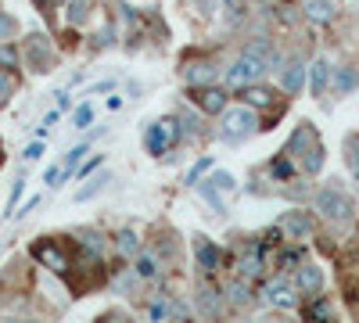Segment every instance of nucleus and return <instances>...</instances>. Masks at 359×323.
<instances>
[{"mask_svg":"<svg viewBox=\"0 0 359 323\" xmlns=\"http://www.w3.org/2000/svg\"><path fill=\"white\" fill-rule=\"evenodd\" d=\"M219 115H223V119H219V137H223L226 144H241V140H248V137L259 130V115H255L248 104L223 108Z\"/></svg>","mask_w":359,"mask_h":323,"instance_id":"f257e3e1","label":"nucleus"},{"mask_svg":"<svg viewBox=\"0 0 359 323\" xmlns=\"http://www.w3.org/2000/svg\"><path fill=\"white\" fill-rule=\"evenodd\" d=\"M316 212L327 216L331 223H345V219H352L355 205H352V198L341 194L338 187H323V191L316 194Z\"/></svg>","mask_w":359,"mask_h":323,"instance_id":"f03ea898","label":"nucleus"},{"mask_svg":"<svg viewBox=\"0 0 359 323\" xmlns=\"http://www.w3.org/2000/svg\"><path fill=\"white\" fill-rule=\"evenodd\" d=\"M180 137H184V130H180V119H158L155 126H147L144 148H147V155H165Z\"/></svg>","mask_w":359,"mask_h":323,"instance_id":"7ed1b4c3","label":"nucleus"},{"mask_svg":"<svg viewBox=\"0 0 359 323\" xmlns=\"http://www.w3.org/2000/svg\"><path fill=\"white\" fill-rule=\"evenodd\" d=\"M33 259L40 262L43 270H50V273H57V277H69L72 273V259H69V252L57 245V241H40V245H33Z\"/></svg>","mask_w":359,"mask_h":323,"instance_id":"20e7f679","label":"nucleus"},{"mask_svg":"<svg viewBox=\"0 0 359 323\" xmlns=\"http://www.w3.org/2000/svg\"><path fill=\"white\" fill-rule=\"evenodd\" d=\"M262 72H266V62L245 50V54L226 69V83H230V86H252L255 79H262Z\"/></svg>","mask_w":359,"mask_h":323,"instance_id":"39448f33","label":"nucleus"},{"mask_svg":"<svg viewBox=\"0 0 359 323\" xmlns=\"http://www.w3.org/2000/svg\"><path fill=\"white\" fill-rule=\"evenodd\" d=\"M54 57H57V50L50 47V40L43 33H33V36L25 40V62H29V69H33V72H50L54 69Z\"/></svg>","mask_w":359,"mask_h":323,"instance_id":"423d86ee","label":"nucleus"},{"mask_svg":"<svg viewBox=\"0 0 359 323\" xmlns=\"http://www.w3.org/2000/svg\"><path fill=\"white\" fill-rule=\"evenodd\" d=\"M194 305H198V312L205 316V319H223V295H219V291L212 287V284H201L198 291H194Z\"/></svg>","mask_w":359,"mask_h":323,"instance_id":"0eeeda50","label":"nucleus"},{"mask_svg":"<svg viewBox=\"0 0 359 323\" xmlns=\"http://www.w3.org/2000/svg\"><path fill=\"white\" fill-rule=\"evenodd\" d=\"M259 298L273 302L277 309H294V291L287 287V280H284V277H273V280H266V284L259 287Z\"/></svg>","mask_w":359,"mask_h":323,"instance_id":"6e6552de","label":"nucleus"},{"mask_svg":"<svg viewBox=\"0 0 359 323\" xmlns=\"http://www.w3.org/2000/svg\"><path fill=\"white\" fill-rule=\"evenodd\" d=\"M191 97H194V104L205 115H219L226 108V90H219V86H212V83H208V86H194Z\"/></svg>","mask_w":359,"mask_h":323,"instance_id":"1a4fd4ad","label":"nucleus"},{"mask_svg":"<svg viewBox=\"0 0 359 323\" xmlns=\"http://www.w3.org/2000/svg\"><path fill=\"white\" fill-rule=\"evenodd\" d=\"M280 230L287 233V238L302 241V238H309V233H313V216H309V212H302V209L284 212V216H280Z\"/></svg>","mask_w":359,"mask_h":323,"instance_id":"9d476101","label":"nucleus"},{"mask_svg":"<svg viewBox=\"0 0 359 323\" xmlns=\"http://www.w3.org/2000/svg\"><path fill=\"white\" fill-rule=\"evenodd\" d=\"M316 144H320V140H316V130H313L309 123H302V126H298V130L291 133V140H287V158H291V155L302 158L306 151H313V148H316Z\"/></svg>","mask_w":359,"mask_h":323,"instance_id":"9b49d317","label":"nucleus"},{"mask_svg":"<svg viewBox=\"0 0 359 323\" xmlns=\"http://www.w3.org/2000/svg\"><path fill=\"white\" fill-rule=\"evenodd\" d=\"M194 259H198V266H201L205 273H216V270H219V248H216V241L194 238Z\"/></svg>","mask_w":359,"mask_h":323,"instance_id":"f8f14e48","label":"nucleus"},{"mask_svg":"<svg viewBox=\"0 0 359 323\" xmlns=\"http://www.w3.org/2000/svg\"><path fill=\"white\" fill-rule=\"evenodd\" d=\"M237 273H241V280L262 277V248H259V245H248V248H245V255L237 259Z\"/></svg>","mask_w":359,"mask_h":323,"instance_id":"ddd939ff","label":"nucleus"},{"mask_svg":"<svg viewBox=\"0 0 359 323\" xmlns=\"http://www.w3.org/2000/svg\"><path fill=\"white\" fill-rule=\"evenodd\" d=\"M320 284H323V270H320V266H298L294 287L302 291V295H313V291H320Z\"/></svg>","mask_w":359,"mask_h":323,"instance_id":"4468645a","label":"nucleus"},{"mask_svg":"<svg viewBox=\"0 0 359 323\" xmlns=\"http://www.w3.org/2000/svg\"><path fill=\"white\" fill-rule=\"evenodd\" d=\"M184 79L191 83V86H208L216 79V69H212V62H191L187 69H184Z\"/></svg>","mask_w":359,"mask_h":323,"instance_id":"2eb2a0df","label":"nucleus"},{"mask_svg":"<svg viewBox=\"0 0 359 323\" xmlns=\"http://www.w3.org/2000/svg\"><path fill=\"white\" fill-rule=\"evenodd\" d=\"M280 86H284L287 94H298V90L306 86V65H302V62H291V65L284 69V76H280Z\"/></svg>","mask_w":359,"mask_h":323,"instance_id":"dca6fc26","label":"nucleus"},{"mask_svg":"<svg viewBox=\"0 0 359 323\" xmlns=\"http://www.w3.org/2000/svg\"><path fill=\"white\" fill-rule=\"evenodd\" d=\"M162 266H158V255L155 252H137V277L140 280H158Z\"/></svg>","mask_w":359,"mask_h":323,"instance_id":"f3484780","label":"nucleus"},{"mask_svg":"<svg viewBox=\"0 0 359 323\" xmlns=\"http://www.w3.org/2000/svg\"><path fill=\"white\" fill-rule=\"evenodd\" d=\"M334 11H338L334 0H309V4H306V18H309V22H320V25L331 22Z\"/></svg>","mask_w":359,"mask_h":323,"instance_id":"a211bd4d","label":"nucleus"},{"mask_svg":"<svg viewBox=\"0 0 359 323\" xmlns=\"http://www.w3.org/2000/svg\"><path fill=\"white\" fill-rule=\"evenodd\" d=\"M241 97L248 108H266V104H273V90H266V86H241Z\"/></svg>","mask_w":359,"mask_h":323,"instance_id":"6ab92c4d","label":"nucleus"},{"mask_svg":"<svg viewBox=\"0 0 359 323\" xmlns=\"http://www.w3.org/2000/svg\"><path fill=\"white\" fill-rule=\"evenodd\" d=\"M223 298H226L230 305L241 309V305H248V302H252V291H248V284H245V280H233V284H226Z\"/></svg>","mask_w":359,"mask_h":323,"instance_id":"aec40b11","label":"nucleus"},{"mask_svg":"<svg viewBox=\"0 0 359 323\" xmlns=\"http://www.w3.org/2000/svg\"><path fill=\"white\" fill-rule=\"evenodd\" d=\"M115 252L118 255H137L140 252V238H137V230H118V238H115Z\"/></svg>","mask_w":359,"mask_h":323,"instance_id":"412c9836","label":"nucleus"},{"mask_svg":"<svg viewBox=\"0 0 359 323\" xmlns=\"http://www.w3.org/2000/svg\"><path fill=\"white\" fill-rule=\"evenodd\" d=\"M309 76H313V94L320 97V94L327 90V76H331V65H327L323 57H320V62H313V65H309Z\"/></svg>","mask_w":359,"mask_h":323,"instance_id":"4be33fe9","label":"nucleus"},{"mask_svg":"<svg viewBox=\"0 0 359 323\" xmlns=\"http://www.w3.org/2000/svg\"><path fill=\"white\" fill-rule=\"evenodd\" d=\"M79 245H83V252L86 255H101V248H104V238H101V233L97 230H79Z\"/></svg>","mask_w":359,"mask_h":323,"instance_id":"5701e85b","label":"nucleus"},{"mask_svg":"<svg viewBox=\"0 0 359 323\" xmlns=\"http://www.w3.org/2000/svg\"><path fill=\"white\" fill-rule=\"evenodd\" d=\"M359 86V72H352V69H338L334 72V90L338 94H348V90H355Z\"/></svg>","mask_w":359,"mask_h":323,"instance_id":"b1692460","label":"nucleus"},{"mask_svg":"<svg viewBox=\"0 0 359 323\" xmlns=\"http://www.w3.org/2000/svg\"><path fill=\"white\" fill-rule=\"evenodd\" d=\"M194 187H198V194H201V198H205L208 205H212V212H219V216L226 212V205H223V198H219V191H216L212 184H208V180H205V184H194Z\"/></svg>","mask_w":359,"mask_h":323,"instance_id":"393cba45","label":"nucleus"},{"mask_svg":"<svg viewBox=\"0 0 359 323\" xmlns=\"http://www.w3.org/2000/svg\"><path fill=\"white\" fill-rule=\"evenodd\" d=\"M345 162H348L352 176H359V133H348L345 137Z\"/></svg>","mask_w":359,"mask_h":323,"instance_id":"a878e982","label":"nucleus"},{"mask_svg":"<svg viewBox=\"0 0 359 323\" xmlns=\"http://www.w3.org/2000/svg\"><path fill=\"white\" fill-rule=\"evenodd\" d=\"M323 319H331V302L316 298V302L306 309V323H323Z\"/></svg>","mask_w":359,"mask_h":323,"instance_id":"bb28decb","label":"nucleus"},{"mask_svg":"<svg viewBox=\"0 0 359 323\" xmlns=\"http://www.w3.org/2000/svg\"><path fill=\"white\" fill-rule=\"evenodd\" d=\"M108 184H111V176H108V172H101L97 180H90V187L76 191V201H86V198H94V194H101V191H104Z\"/></svg>","mask_w":359,"mask_h":323,"instance_id":"cd10ccee","label":"nucleus"},{"mask_svg":"<svg viewBox=\"0 0 359 323\" xmlns=\"http://www.w3.org/2000/svg\"><path fill=\"white\" fill-rule=\"evenodd\" d=\"M302 169H306L309 176L323 169V144H316V148H313V151H306V155H302Z\"/></svg>","mask_w":359,"mask_h":323,"instance_id":"c85d7f7f","label":"nucleus"},{"mask_svg":"<svg viewBox=\"0 0 359 323\" xmlns=\"http://www.w3.org/2000/svg\"><path fill=\"white\" fill-rule=\"evenodd\" d=\"M86 18H90V0H69V22L83 25Z\"/></svg>","mask_w":359,"mask_h":323,"instance_id":"c756f323","label":"nucleus"},{"mask_svg":"<svg viewBox=\"0 0 359 323\" xmlns=\"http://www.w3.org/2000/svg\"><path fill=\"white\" fill-rule=\"evenodd\" d=\"M165 312H169V295H158V298H151V305H147V319H151V323H158Z\"/></svg>","mask_w":359,"mask_h":323,"instance_id":"7c9ffc66","label":"nucleus"},{"mask_svg":"<svg viewBox=\"0 0 359 323\" xmlns=\"http://www.w3.org/2000/svg\"><path fill=\"white\" fill-rule=\"evenodd\" d=\"M86 151H90V144H79V148H72V151L65 155V172H62V176H72L76 165H79V158H83Z\"/></svg>","mask_w":359,"mask_h":323,"instance_id":"2f4dec72","label":"nucleus"},{"mask_svg":"<svg viewBox=\"0 0 359 323\" xmlns=\"http://www.w3.org/2000/svg\"><path fill=\"white\" fill-rule=\"evenodd\" d=\"M208 169H212V158H208V155H205V158H198V162H194V169H191V172H187V184H191V187H194V184H198V180H201V176H205V172H208Z\"/></svg>","mask_w":359,"mask_h":323,"instance_id":"473e14b6","label":"nucleus"},{"mask_svg":"<svg viewBox=\"0 0 359 323\" xmlns=\"http://www.w3.org/2000/svg\"><path fill=\"white\" fill-rule=\"evenodd\" d=\"M0 65H4V69H18V50L11 43H0Z\"/></svg>","mask_w":359,"mask_h":323,"instance_id":"72a5a7b5","label":"nucleus"},{"mask_svg":"<svg viewBox=\"0 0 359 323\" xmlns=\"http://www.w3.org/2000/svg\"><path fill=\"white\" fill-rule=\"evenodd\" d=\"M94 119V104H79L76 108V115H72V123H76V130H86V123Z\"/></svg>","mask_w":359,"mask_h":323,"instance_id":"f704fd0d","label":"nucleus"},{"mask_svg":"<svg viewBox=\"0 0 359 323\" xmlns=\"http://www.w3.org/2000/svg\"><path fill=\"white\" fill-rule=\"evenodd\" d=\"M269 172H273V176H277V180H287V176L294 172V165H291V158L284 155V158H277L273 165H269Z\"/></svg>","mask_w":359,"mask_h":323,"instance_id":"c9c22d12","label":"nucleus"},{"mask_svg":"<svg viewBox=\"0 0 359 323\" xmlns=\"http://www.w3.org/2000/svg\"><path fill=\"white\" fill-rule=\"evenodd\" d=\"M11 94H15V79H11L8 72H0V108L11 101Z\"/></svg>","mask_w":359,"mask_h":323,"instance_id":"e433bc0d","label":"nucleus"},{"mask_svg":"<svg viewBox=\"0 0 359 323\" xmlns=\"http://www.w3.org/2000/svg\"><path fill=\"white\" fill-rule=\"evenodd\" d=\"M15 29H18V22H15L11 15H4V11H0V40L8 43V36H15Z\"/></svg>","mask_w":359,"mask_h":323,"instance_id":"4c0bfd02","label":"nucleus"},{"mask_svg":"<svg viewBox=\"0 0 359 323\" xmlns=\"http://www.w3.org/2000/svg\"><path fill=\"white\" fill-rule=\"evenodd\" d=\"M208 184H212L216 191H233V187H237V180H233V176H230V172H216V176H212V180H208Z\"/></svg>","mask_w":359,"mask_h":323,"instance_id":"58836bf2","label":"nucleus"},{"mask_svg":"<svg viewBox=\"0 0 359 323\" xmlns=\"http://www.w3.org/2000/svg\"><path fill=\"white\" fill-rule=\"evenodd\" d=\"M22 191H25V180L18 176V180L11 184V198H8V212H4V216H11V209H15V205H18V198H22Z\"/></svg>","mask_w":359,"mask_h":323,"instance_id":"ea45409f","label":"nucleus"},{"mask_svg":"<svg viewBox=\"0 0 359 323\" xmlns=\"http://www.w3.org/2000/svg\"><path fill=\"white\" fill-rule=\"evenodd\" d=\"M22 155H25V162H36V158L43 155V144H40V140H33V144H29V148H25Z\"/></svg>","mask_w":359,"mask_h":323,"instance_id":"a19ab883","label":"nucleus"},{"mask_svg":"<svg viewBox=\"0 0 359 323\" xmlns=\"http://www.w3.org/2000/svg\"><path fill=\"white\" fill-rule=\"evenodd\" d=\"M111 36H115V33H111V25H104L101 33H97V43H94V47H108V43H111Z\"/></svg>","mask_w":359,"mask_h":323,"instance_id":"79ce46f5","label":"nucleus"},{"mask_svg":"<svg viewBox=\"0 0 359 323\" xmlns=\"http://www.w3.org/2000/svg\"><path fill=\"white\" fill-rule=\"evenodd\" d=\"M298 259H302V252H298V248H294V252H284V259H280V266H294Z\"/></svg>","mask_w":359,"mask_h":323,"instance_id":"37998d69","label":"nucleus"},{"mask_svg":"<svg viewBox=\"0 0 359 323\" xmlns=\"http://www.w3.org/2000/svg\"><path fill=\"white\" fill-rule=\"evenodd\" d=\"M115 287H123V291H130V287H133V277H130V273H118V277H115Z\"/></svg>","mask_w":359,"mask_h":323,"instance_id":"c03bdc74","label":"nucleus"},{"mask_svg":"<svg viewBox=\"0 0 359 323\" xmlns=\"http://www.w3.org/2000/svg\"><path fill=\"white\" fill-rule=\"evenodd\" d=\"M101 162H104V158H101V155H94V158H90V162H86V165L79 169V176H90V169H97Z\"/></svg>","mask_w":359,"mask_h":323,"instance_id":"a18cd8bd","label":"nucleus"},{"mask_svg":"<svg viewBox=\"0 0 359 323\" xmlns=\"http://www.w3.org/2000/svg\"><path fill=\"white\" fill-rule=\"evenodd\" d=\"M104 90H111V83H108V79H104V83H97V86H90L86 97H90V94H104Z\"/></svg>","mask_w":359,"mask_h":323,"instance_id":"49530a36","label":"nucleus"},{"mask_svg":"<svg viewBox=\"0 0 359 323\" xmlns=\"http://www.w3.org/2000/svg\"><path fill=\"white\" fill-rule=\"evenodd\" d=\"M97 323H126V319H123V316H118V312H104V316H101Z\"/></svg>","mask_w":359,"mask_h":323,"instance_id":"de8ad7c7","label":"nucleus"},{"mask_svg":"<svg viewBox=\"0 0 359 323\" xmlns=\"http://www.w3.org/2000/svg\"><path fill=\"white\" fill-rule=\"evenodd\" d=\"M72 108V101H69V94H57V111H69Z\"/></svg>","mask_w":359,"mask_h":323,"instance_id":"09e8293b","label":"nucleus"},{"mask_svg":"<svg viewBox=\"0 0 359 323\" xmlns=\"http://www.w3.org/2000/svg\"><path fill=\"white\" fill-rule=\"evenodd\" d=\"M36 8H40L43 15H50V11H54V0H36Z\"/></svg>","mask_w":359,"mask_h":323,"instance_id":"8fccbe9b","label":"nucleus"},{"mask_svg":"<svg viewBox=\"0 0 359 323\" xmlns=\"http://www.w3.org/2000/svg\"><path fill=\"white\" fill-rule=\"evenodd\" d=\"M57 176H62V169H57V165H54V169H47V184H57Z\"/></svg>","mask_w":359,"mask_h":323,"instance_id":"3c124183","label":"nucleus"},{"mask_svg":"<svg viewBox=\"0 0 359 323\" xmlns=\"http://www.w3.org/2000/svg\"><path fill=\"white\" fill-rule=\"evenodd\" d=\"M355 238H359V223H355Z\"/></svg>","mask_w":359,"mask_h":323,"instance_id":"603ef678","label":"nucleus"},{"mask_svg":"<svg viewBox=\"0 0 359 323\" xmlns=\"http://www.w3.org/2000/svg\"><path fill=\"white\" fill-rule=\"evenodd\" d=\"M323 323H334V319H323Z\"/></svg>","mask_w":359,"mask_h":323,"instance_id":"864d4df0","label":"nucleus"},{"mask_svg":"<svg viewBox=\"0 0 359 323\" xmlns=\"http://www.w3.org/2000/svg\"><path fill=\"white\" fill-rule=\"evenodd\" d=\"M237 4H245V0H237Z\"/></svg>","mask_w":359,"mask_h":323,"instance_id":"5fc2aeb1","label":"nucleus"}]
</instances>
